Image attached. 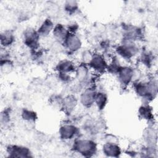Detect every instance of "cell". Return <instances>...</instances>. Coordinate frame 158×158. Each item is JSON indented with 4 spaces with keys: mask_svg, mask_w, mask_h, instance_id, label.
Wrapping results in <instances>:
<instances>
[{
    "mask_svg": "<svg viewBox=\"0 0 158 158\" xmlns=\"http://www.w3.org/2000/svg\"><path fill=\"white\" fill-rule=\"evenodd\" d=\"M73 149L85 157H91L97 151L96 143L89 139H77L73 144Z\"/></svg>",
    "mask_w": 158,
    "mask_h": 158,
    "instance_id": "obj_1",
    "label": "cell"
},
{
    "mask_svg": "<svg viewBox=\"0 0 158 158\" xmlns=\"http://www.w3.org/2000/svg\"><path fill=\"white\" fill-rule=\"evenodd\" d=\"M136 94L144 99H149L153 98V94L156 93L157 84L154 81L146 82L139 81L134 85Z\"/></svg>",
    "mask_w": 158,
    "mask_h": 158,
    "instance_id": "obj_2",
    "label": "cell"
},
{
    "mask_svg": "<svg viewBox=\"0 0 158 158\" xmlns=\"http://www.w3.org/2000/svg\"><path fill=\"white\" fill-rule=\"evenodd\" d=\"M138 48L134 41L124 40L116 48V52L123 59L130 60L137 53Z\"/></svg>",
    "mask_w": 158,
    "mask_h": 158,
    "instance_id": "obj_3",
    "label": "cell"
},
{
    "mask_svg": "<svg viewBox=\"0 0 158 158\" xmlns=\"http://www.w3.org/2000/svg\"><path fill=\"white\" fill-rule=\"evenodd\" d=\"M40 37L37 31L31 28L26 29L23 33V41L26 46L31 50H36L40 45Z\"/></svg>",
    "mask_w": 158,
    "mask_h": 158,
    "instance_id": "obj_4",
    "label": "cell"
},
{
    "mask_svg": "<svg viewBox=\"0 0 158 158\" xmlns=\"http://www.w3.org/2000/svg\"><path fill=\"white\" fill-rule=\"evenodd\" d=\"M7 154L11 157H31L30 149L25 146L11 144L6 148Z\"/></svg>",
    "mask_w": 158,
    "mask_h": 158,
    "instance_id": "obj_5",
    "label": "cell"
},
{
    "mask_svg": "<svg viewBox=\"0 0 158 158\" xmlns=\"http://www.w3.org/2000/svg\"><path fill=\"white\" fill-rule=\"evenodd\" d=\"M88 65L89 68L97 72H102L107 70L108 65L104 56L99 54H93L92 59Z\"/></svg>",
    "mask_w": 158,
    "mask_h": 158,
    "instance_id": "obj_6",
    "label": "cell"
},
{
    "mask_svg": "<svg viewBox=\"0 0 158 158\" xmlns=\"http://www.w3.org/2000/svg\"><path fill=\"white\" fill-rule=\"evenodd\" d=\"M120 83L124 86H127L133 80L134 77L133 69L128 66H121L117 73Z\"/></svg>",
    "mask_w": 158,
    "mask_h": 158,
    "instance_id": "obj_7",
    "label": "cell"
},
{
    "mask_svg": "<svg viewBox=\"0 0 158 158\" xmlns=\"http://www.w3.org/2000/svg\"><path fill=\"white\" fill-rule=\"evenodd\" d=\"M79 130L77 127L72 124H64L59 129V135L64 140L71 139L77 135Z\"/></svg>",
    "mask_w": 158,
    "mask_h": 158,
    "instance_id": "obj_8",
    "label": "cell"
},
{
    "mask_svg": "<svg viewBox=\"0 0 158 158\" xmlns=\"http://www.w3.org/2000/svg\"><path fill=\"white\" fill-rule=\"evenodd\" d=\"M62 44L69 51L75 52L80 49L81 42L80 39L75 33H70Z\"/></svg>",
    "mask_w": 158,
    "mask_h": 158,
    "instance_id": "obj_9",
    "label": "cell"
},
{
    "mask_svg": "<svg viewBox=\"0 0 158 158\" xmlns=\"http://www.w3.org/2000/svg\"><path fill=\"white\" fill-rule=\"evenodd\" d=\"M96 91L93 88L85 89L80 96V102L81 104L86 107H89L94 103Z\"/></svg>",
    "mask_w": 158,
    "mask_h": 158,
    "instance_id": "obj_10",
    "label": "cell"
},
{
    "mask_svg": "<svg viewBox=\"0 0 158 158\" xmlns=\"http://www.w3.org/2000/svg\"><path fill=\"white\" fill-rule=\"evenodd\" d=\"M103 153L108 157H118L121 154V149L116 143L106 142L102 146Z\"/></svg>",
    "mask_w": 158,
    "mask_h": 158,
    "instance_id": "obj_11",
    "label": "cell"
},
{
    "mask_svg": "<svg viewBox=\"0 0 158 158\" xmlns=\"http://www.w3.org/2000/svg\"><path fill=\"white\" fill-rule=\"evenodd\" d=\"M69 33L68 29L60 23L56 25L52 30V35L55 39L62 44L64 43Z\"/></svg>",
    "mask_w": 158,
    "mask_h": 158,
    "instance_id": "obj_12",
    "label": "cell"
},
{
    "mask_svg": "<svg viewBox=\"0 0 158 158\" xmlns=\"http://www.w3.org/2000/svg\"><path fill=\"white\" fill-rule=\"evenodd\" d=\"M77 104V98L72 94L67 96L62 99V108L67 114H70L75 109Z\"/></svg>",
    "mask_w": 158,
    "mask_h": 158,
    "instance_id": "obj_13",
    "label": "cell"
},
{
    "mask_svg": "<svg viewBox=\"0 0 158 158\" xmlns=\"http://www.w3.org/2000/svg\"><path fill=\"white\" fill-rule=\"evenodd\" d=\"M56 69L58 73H70L73 72H75L76 67L71 60H64L57 64Z\"/></svg>",
    "mask_w": 158,
    "mask_h": 158,
    "instance_id": "obj_14",
    "label": "cell"
},
{
    "mask_svg": "<svg viewBox=\"0 0 158 158\" xmlns=\"http://www.w3.org/2000/svg\"><path fill=\"white\" fill-rule=\"evenodd\" d=\"M54 27V25L52 21L50 19H46L42 22L37 31L40 36L45 37L49 35L51 32H52Z\"/></svg>",
    "mask_w": 158,
    "mask_h": 158,
    "instance_id": "obj_15",
    "label": "cell"
},
{
    "mask_svg": "<svg viewBox=\"0 0 158 158\" xmlns=\"http://www.w3.org/2000/svg\"><path fill=\"white\" fill-rule=\"evenodd\" d=\"M15 37L13 32L10 30H5L1 33V44L4 48L9 47L13 44Z\"/></svg>",
    "mask_w": 158,
    "mask_h": 158,
    "instance_id": "obj_16",
    "label": "cell"
},
{
    "mask_svg": "<svg viewBox=\"0 0 158 158\" xmlns=\"http://www.w3.org/2000/svg\"><path fill=\"white\" fill-rule=\"evenodd\" d=\"M107 101V95L103 92H96L94 103L96 104L98 108L102 110L104 108Z\"/></svg>",
    "mask_w": 158,
    "mask_h": 158,
    "instance_id": "obj_17",
    "label": "cell"
},
{
    "mask_svg": "<svg viewBox=\"0 0 158 158\" xmlns=\"http://www.w3.org/2000/svg\"><path fill=\"white\" fill-rule=\"evenodd\" d=\"M75 72L77 79L80 82L83 81L87 78L88 73V69L86 67V65L85 64L80 65L79 67L76 68Z\"/></svg>",
    "mask_w": 158,
    "mask_h": 158,
    "instance_id": "obj_18",
    "label": "cell"
},
{
    "mask_svg": "<svg viewBox=\"0 0 158 158\" xmlns=\"http://www.w3.org/2000/svg\"><path fill=\"white\" fill-rule=\"evenodd\" d=\"M138 113L139 116L144 120H151L152 112L151 109L147 105H143L139 108Z\"/></svg>",
    "mask_w": 158,
    "mask_h": 158,
    "instance_id": "obj_19",
    "label": "cell"
},
{
    "mask_svg": "<svg viewBox=\"0 0 158 158\" xmlns=\"http://www.w3.org/2000/svg\"><path fill=\"white\" fill-rule=\"evenodd\" d=\"M22 118L28 122H34L37 118V115L35 112L28 109H23L21 114Z\"/></svg>",
    "mask_w": 158,
    "mask_h": 158,
    "instance_id": "obj_20",
    "label": "cell"
},
{
    "mask_svg": "<svg viewBox=\"0 0 158 158\" xmlns=\"http://www.w3.org/2000/svg\"><path fill=\"white\" fill-rule=\"evenodd\" d=\"M64 9L69 14L74 13L78 9V4L76 1H66L64 6Z\"/></svg>",
    "mask_w": 158,
    "mask_h": 158,
    "instance_id": "obj_21",
    "label": "cell"
},
{
    "mask_svg": "<svg viewBox=\"0 0 158 158\" xmlns=\"http://www.w3.org/2000/svg\"><path fill=\"white\" fill-rule=\"evenodd\" d=\"M10 114L9 111L7 109H4L1 114V122L2 125L3 124H7L10 121Z\"/></svg>",
    "mask_w": 158,
    "mask_h": 158,
    "instance_id": "obj_22",
    "label": "cell"
},
{
    "mask_svg": "<svg viewBox=\"0 0 158 158\" xmlns=\"http://www.w3.org/2000/svg\"><path fill=\"white\" fill-rule=\"evenodd\" d=\"M141 60L144 65H149L152 60V57L151 56V54L148 52H144L141 57Z\"/></svg>",
    "mask_w": 158,
    "mask_h": 158,
    "instance_id": "obj_23",
    "label": "cell"
},
{
    "mask_svg": "<svg viewBox=\"0 0 158 158\" xmlns=\"http://www.w3.org/2000/svg\"><path fill=\"white\" fill-rule=\"evenodd\" d=\"M59 78L63 82H67L69 81L70 80V76L69 73H58Z\"/></svg>",
    "mask_w": 158,
    "mask_h": 158,
    "instance_id": "obj_24",
    "label": "cell"
}]
</instances>
